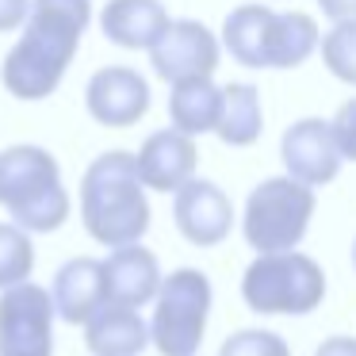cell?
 Returning a JSON list of instances; mask_svg holds the SVG:
<instances>
[{"label": "cell", "mask_w": 356, "mask_h": 356, "mask_svg": "<svg viewBox=\"0 0 356 356\" xmlns=\"http://www.w3.org/2000/svg\"><path fill=\"white\" fill-rule=\"evenodd\" d=\"M280 157H284L287 177L302 180V184H310V188L333 184L341 165H345L330 119H314V115H307V119L287 127L284 138H280Z\"/></svg>", "instance_id": "cell-10"}, {"label": "cell", "mask_w": 356, "mask_h": 356, "mask_svg": "<svg viewBox=\"0 0 356 356\" xmlns=\"http://www.w3.org/2000/svg\"><path fill=\"white\" fill-rule=\"evenodd\" d=\"M218 58H222V42L200 19H172L161 39L149 47V65L169 85L188 77H215Z\"/></svg>", "instance_id": "cell-9"}, {"label": "cell", "mask_w": 356, "mask_h": 356, "mask_svg": "<svg viewBox=\"0 0 356 356\" xmlns=\"http://www.w3.org/2000/svg\"><path fill=\"white\" fill-rule=\"evenodd\" d=\"M318 8L330 24H356V0H318Z\"/></svg>", "instance_id": "cell-25"}, {"label": "cell", "mask_w": 356, "mask_h": 356, "mask_svg": "<svg viewBox=\"0 0 356 356\" xmlns=\"http://www.w3.org/2000/svg\"><path fill=\"white\" fill-rule=\"evenodd\" d=\"M54 314L70 325H85L96 310L108 302V280H104V261L96 257H73L54 272L50 284Z\"/></svg>", "instance_id": "cell-15"}, {"label": "cell", "mask_w": 356, "mask_h": 356, "mask_svg": "<svg viewBox=\"0 0 356 356\" xmlns=\"http://www.w3.org/2000/svg\"><path fill=\"white\" fill-rule=\"evenodd\" d=\"M85 108L100 127H134L149 111V81L131 65H104L85 85Z\"/></svg>", "instance_id": "cell-12"}, {"label": "cell", "mask_w": 356, "mask_h": 356, "mask_svg": "<svg viewBox=\"0 0 356 356\" xmlns=\"http://www.w3.org/2000/svg\"><path fill=\"white\" fill-rule=\"evenodd\" d=\"M138 161V177L149 192H180L188 180L195 177V165H200V154H195V138L177 127H165V131H154L142 149L134 154Z\"/></svg>", "instance_id": "cell-13"}, {"label": "cell", "mask_w": 356, "mask_h": 356, "mask_svg": "<svg viewBox=\"0 0 356 356\" xmlns=\"http://www.w3.org/2000/svg\"><path fill=\"white\" fill-rule=\"evenodd\" d=\"M218 356H291V348L272 330H238L222 341Z\"/></svg>", "instance_id": "cell-22"}, {"label": "cell", "mask_w": 356, "mask_h": 356, "mask_svg": "<svg viewBox=\"0 0 356 356\" xmlns=\"http://www.w3.org/2000/svg\"><path fill=\"white\" fill-rule=\"evenodd\" d=\"M149 188L138 177V161L127 149L100 154L81 177V218L92 241L108 249L134 245L149 230Z\"/></svg>", "instance_id": "cell-2"}, {"label": "cell", "mask_w": 356, "mask_h": 356, "mask_svg": "<svg viewBox=\"0 0 356 356\" xmlns=\"http://www.w3.org/2000/svg\"><path fill=\"white\" fill-rule=\"evenodd\" d=\"M0 207L27 234H50L70 218L58 157L42 146L0 149Z\"/></svg>", "instance_id": "cell-4"}, {"label": "cell", "mask_w": 356, "mask_h": 356, "mask_svg": "<svg viewBox=\"0 0 356 356\" xmlns=\"http://www.w3.org/2000/svg\"><path fill=\"white\" fill-rule=\"evenodd\" d=\"M330 127H333V138H337L341 157H345V161H356V96L333 111Z\"/></svg>", "instance_id": "cell-23"}, {"label": "cell", "mask_w": 356, "mask_h": 356, "mask_svg": "<svg viewBox=\"0 0 356 356\" xmlns=\"http://www.w3.org/2000/svg\"><path fill=\"white\" fill-rule=\"evenodd\" d=\"M27 16H31V0H0V35L24 31Z\"/></svg>", "instance_id": "cell-24"}, {"label": "cell", "mask_w": 356, "mask_h": 356, "mask_svg": "<svg viewBox=\"0 0 356 356\" xmlns=\"http://www.w3.org/2000/svg\"><path fill=\"white\" fill-rule=\"evenodd\" d=\"M318 54L341 85L356 88V24H333L318 42Z\"/></svg>", "instance_id": "cell-21"}, {"label": "cell", "mask_w": 356, "mask_h": 356, "mask_svg": "<svg viewBox=\"0 0 356 356\" xmlns=\"http://www.w3.org/2000/svg\"><path fill=\"white\" fill-rule=\"evenodd\" d=\"M104 280H108V302L142 310L161 291V264L142 241L119 245L104 257Z\"/></svg>", "instance_id": "cell-14"}, {"label": "cell", "mask_w": 356, "mask_h": 356, "mask_svg": "<svg viewBox=\"0 0 356 356\" xmlns=\"http://www.w3.org/2000/svg\"><path fill=\"white\" fill-rule=\"evenodd\" d=\"M54 299L47 287L24 284L0 291V356H54Z\"/></svg>", "instance_id": "cell-8"}, {"label": "cell", "mask_w": 356, "mask_h": 356, "mask_svg": "<svg viewBox=\"0 0 356 356\" xmlns=\"http://www.w3.org/2000/svg\"><path fill=\"white\" fill-rule=\"evenodd\" d=\"M211 280L200 268H177L161 280L149 318V345L161 356H195L211 318Z\"/></svg>", "instance_id": "cell-7"}, {"label": "cell", "mask_w": 356, "mask_h": 356, "mask_svg": "<svg viewBox=\"0 0 356 356\" xmlns=\"http://www.w3.org/2000/svg\"><path fill=\"white\" fill-rule=\"evenodd\" d=\"M88 24H92V0H31L24 35L0 65L4 88L16 100L54 96Z\"/></svg>", "instance_id": "cell-1"}, {"label": "cell", "mask_w": 356, "mask_h": 356, "mask_svg": "<svg viewBox=\"0 0 356 356\" xmlns=\"http://www.w3.org/2000/svg\"><path fill=\"white\" fill-rule=\"evenodd\" d=\"M222 115V88L211 77H188L169 88V123L184 134H215Z\"/></svg>", "instance_id": "cell-18"}, {"label": "cell", "mask_w": 356, "mask_h": 356, "mask_svg": "<svg viewBox=\"0 0 356 356\" xmlns=\"http://www.w3.org/2000/svg\"><path fill=\"white\" fill-rule=\"evenodd\" d=\"M85 345L92 356H138L149 345V322L134 307L104 302L85 322Z\"/></svg>", "instance_id": "cell-17"}, {"label": "cell", "mask_w": 356, "mask_h": 356, "mask_svg": "<svg viewBox=\"0 0 356 356\" xmlns=\"http://www.w3.org/2000/svg\"><path fill=\"white\" fill-rule=\"evenodd\" d=\"M264 131V108H261V92L245 81H234L222 85V115H218V142L234 149H245L261 138Z\"/></svg>", "instance_id": "cell-19"}, {"label": "cell", "mask_w": 356, "mask_h": 356, "mask_svg": "<svg viewBox=\"0 0 356 356\" xmlns=\"http://www.w3.org/2000/svg\"><path fill=\"white\" fill-rule=\"evenodd\" d=\"M314 356H356V337H325Z\"/></svg>", "instance_id": "cell-26"}, {"label": "cell", "mask_w": 356, "mask_h": 356, "mask_svg": "<svg viewBox=\"0 0 356 356\" xmlns=\"http://www.w3.org/2000/svg\"><path fill=\"white\" fill-rule=\"evenodd\" d=\"M353 268H356V238H353Z\"/></svg>", "instance_id": "cell-27"}, {"label": "cell", "mask_w": 356, "mask_h": 356, "mask_svg": "<svg viewBox=\"0 0 356 356\" xmlns=\"http://www.w3.org/2000/svg\"><path fill=\"white\" fill-rule=\"evenodd\" d=\"M172 218L184 241L200 249L222 245L234 230V203L215 180L192 177L180 192H172Z\"/></svg>", "instance_id": "cell-11"}, {"label": "cell", "mask_w": 356, "mask_h": 356, "mask_svg": "<svg viewBox=\"0 0 356 356\" xmlns=\"http://www.w3.org/2000/svg\"><path fill=\"white\" fill-rule=\"evenodd\" d=\"M31 268H35L31 234L16 222H0V291L31 280Z\"/></svg>", "instance_id": "cell-20"}, {"label": "cell", "mask_w": 356, "mask_h": 356, "mask_svg": "<svg viewBox=\"0 0 356 356\" xmlns=\"http://www.w3.org/2000/svg\"><path fill=\"white\" fill-rule=\"evenodd\" d=\"M169 24V8L161 0H108L100 12V31L123 50H149Z\"/></svg>", "instance_id": "cell-16"}, {"label": "cell", "mask_w": 356, "mask_h": 356, "mask_svg": "<svg viewBox=\"0 0 356 356\" xmlns=\"http://www.w3.org/2000/svg\"><path fill=\"white\" fill-rule=\"evenodd\" d=\"M241 299L257 314H310L325 299V272L310 253H257L241 276Z\"/></svg>", "instance_id": "cell-5"}, {"label": "cell", "mask_w": 356, "mask_h": 356, "mask_svg": "<svg viewBox=\"0 0 356 356\" xmlns=\"http://www.w3.org/2000/svg\"><path fill=\"white\" fill-rule=\"evenodd\" d=\"M314 16L276 12L268 4H241L222 19V50L245 70H295L318 54Z\"/></svg>", "instance_id": "cell-3"}, {"label": "cell", "mask_w": 356, "mask_h": 356, "mask_svg": "<svg viewBox=\"0 0 356 356\" xmlns=\"http://www.w3.org/2000/svg\"><path fill=\"white\" fill-rule=\"evenodd\" d=\"M314 188L302 184L295 177H268L249 192L245 215H241V234H245L249 249L257 253H284V249H299L307 238L310 218H314Z\"/></svg>", "instance_id": "cell-6"}]
</instances>
